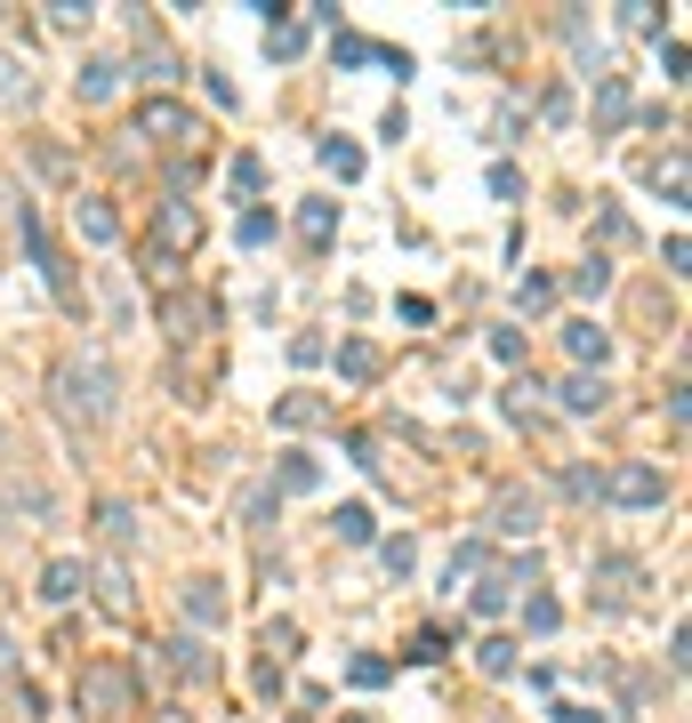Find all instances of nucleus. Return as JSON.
I'll use <instances>...</instances> for the list:
<instances>
[{
  "instance_id": "473e14b6",
  "label": "nucleus",
  "mask_w": 692,
  "mask_h": 723,
  "mask_svg": "<svg viewBox=\"0 0 692 723\" xmlns=\"http://www.w3.org/2000/svg\"><path fill=\"white\" fill-rule=\"evenodd\" d=\"M483 563H492V547H483V539H467V547L452 554V571H443V587H467V578H475Z\"/></svg>"
},
{
  "instance_id": "09e8293b",
  "label": "nucleus",
  "mask_w": 692,
  "mask_h": 723,
  "mask_svg": "<svg viewBox=\"0 0 692 723\" xmlns=\"http://www.w3.org/2000/svg\"><path fill=\"white\" fill-rule=\"evenodd\" d=\"M540 121H547V129H564V121H572V97L547 89V97H540Z\"/></svg>"
},
{
  "instance_id": "a18cd8bd",
  "label": "nucleus",
  "mask_w": 692,
  "mask_h": 723,
  "mask_svg": "<svg viewBox=\"0 0 692 723\" xmlns=\"http://www.w3.org/2000/svg\"><path fill=\"white\" fill-rule=\"evenodd\" d=\"M291 651H298V627H291V619H274V627H267V659L282 668V659H291Z\"/></svg>"
},
{
  "instance_id": "c85d7f7f",
  "label": "nucleus",
  "mask_w": 692,
  "mask_h": 723,
  "mask_svg": "<svg viewBox=\"0 0 692 723\" xmlns=\"http://www.w3.org/2000/svg\"><path fill=\"white\" fill-rule=\"evenodd\" d=\"M274 514H282V499H274V483H250V490H242V523H250V531H267Z\"/></svg>"
},
{
  "instance_id": "f8f14e48",
  "label": "nucleus",
  "mask_w": 692,
  "mask_h": 723,
  "mask_svg": "<svg viewBox=\"0 0 692 723\" xmlns=\"http://www.w3.org/2000/svg\"><path fill=\"white\" fill-rule=\"evenodd\" d=\"M81 587H89V563H81V554H49V563H40V587H33V595H40V603H57V611H65Z\"/></svg>"
},
{
  "instance_id": "0eeeda50",
  "label": "nucleus",
  "mask_w": 692,
  "mask_h": 723,
  "mask_svg": "<svg viewBox=\"0 0 692 723\" xmlns=\"http://www.w3.org/2000/svg\"><path fill=\"white\" fill-rule=\"evenodd\" d=\"M226 603H234V595H226V578H218V571H201V578H186V595H177V611H186V635H201V627H226Z\"/></svg>"
},
{
  "instance_id": "ddd939ff",
  "label": "nucleus",
  "mask_w": 692,
  "mask_h": 723,
  "mask_svg": "<svg viewBox=\"0 0 692 723\" xmlns=\"http://www.w3.org/2000/svg\"><path fill=\"white\" fill-rule=\"evenodd\" d=\"M564 354L604 378V362H613V329H604V322H564Z\"/></svg>"
},
{
  "instance_id": "ea45409f",
  "label": "nucleus",
  "mask_w": 692,
  "mask_h": 723,
  "mask_svg": "<svg viewBox=\"0 0 692 723\" xmlns=\"http://www.w3.org/2000/svg\"><path fill=\"white\" fill-rule=\"evenodd\" d=\"M258 185H267V161H258V153H234V194H242V201H250V194H258Z\"/></svg>"
},
{
  "instance_id": "2f4dec72",
  "label": "nucleus",
  "mask_w": 692,
  "mask_h": 723,
  "mask_svg": "<svg viewBox=\"0 0 692 723\" xmlns=\"http://www.w3.org/2000/svg\"><path fill=\"white\" fill-rule=\"evenodd\" d=\"M516 306H523V314H547V306H556V274H523L516 282Z\"/></svg>"
},
{
  "instance_id": "aec40b11",
  "label": "nucleus",
  "mask_w": 692,
  "mask_h": 723,
  "mask_svg": "<svg viewBox=\"0 0 692 723\" xmlns=\"http://www.w3.org/2000/svg\"><path fill=\"white\" fill-rule=\"evenodd\" d=\"M113 89H121V65H113V57H89V65L73 73V97H81V105H106Z\"/></svg>"
},
{
  "instance_id": "cd10ccee",
  "label": "nucleus",
  "mask_w": 692,
  "mask_h": 723,
  "mask_svg": "<svg viewBox=\"0 0 692 723\" xmlns=\"http://www.w3.org/2000/svg\"><path fill=\"white\" fill-rule=\"evenodd\" d=\"M371 57H379V40H362V33H331V65H346V73H355V65H371Z\"/></svg>"
},
{
  "instance_id": "a19ab883",
  "label": "nucleus",
  "mask_w": 692,
  "mask_h": 723,
  "mask_svg": "<svg viewBox=\"0 0 692 723\" xmlns=\"http://www.w3.org/2000/svg\"><path fill=\"white\" fill-rule=\"evenodd\" d=\"M572 289H580V298H604V289H613V265H604V258H588L580 274H572Z\"/></svg>"
},
{
  "instance_id": "79ce46f5",
  "label": "nucleus",
  "mask_w": 692,
  "mask_h": 723,
  "mask_svg": "<svg viewBox=\"0 0 692 723\" xmlns=\"http://www.w3.org/2000/svg\"><path fill=\"white\" fill-rule=\"evenodd\" d=\"M322 354H331V338H322V329H298V338H291V362H298V370H314Z\"/></svg>"
},
{
  "instance_id": "c9c22d12",
  "label": "nucleus",
  "mask_w": 692,
  "mask_h": 723,
  "mask_svg": "<svg viewBox=\"0 0 692 723\" xmlns=\"http://www.w3.org/2000/svg\"><path fill=\"white\" fill-rule=\"evenodd\" d=\"M386 675H395V668H386L379 651H355V659H346V684H362V691H379Z\"/></svg>"
},
{
  "instance_id": "4468645a",
  "label": "nucleus",
  "mask_w": 692,
  "mask_h": 723,
  "mask_svg": "<svg viewBox=\"0 0 692 723\" xmlns=\"http://www.w3.org/2000/svg\"><path fill=\"white\" fill-rule=\"evenodd\" d=\"M267 483H274V499H307V490H322V466L307 459V450H282Z\"/></svg>"
},
{
  "instance_id": "c03bdc74",
  "label": "nucleus",
  "mask_w": 692,
  "mask_h": 723,
  "mask_svg": "<svg viewBox=\"0 0 692 723\" xmlns=\"http://www.w3.org/2000/svg\"><path fill=\"white\" fill-rule=\"evenodd\" d=\"M379 563L395 571V578H411V563H419V547H411V539H379Z\"/></svg>"
},
{
  "instance_id": "f704fd0d",
  "label": "nucleus",
  "mask_w": 692,
  "mask_h": 723,
  "mask_svg": "<svg viewBox=\"0 0 692 723\" xmlns=\"http://www.w3.org/2000/svg\"><path fill=\"white\" fill-rule=\"evenodd\" d=\"M137 80H153V97H161V80H177V57L161 49V40H153V49H137Z\"/></svg>"
},
{
  "instance_id": "412c9836",
  "label": "nucleus",
  "mask_w": 692,
  "mask_h": 723,
  "mask_svg": "<svg viewBox=\"0 0 692 723\" xmlns=\"http://www.w3.org/2000/svg\"><path fill=\"white\" fill-rule=\"evenodd\" d=\"M73 225H81V241H97V250H106V241L121 234L113 201H97V194H81V201H73Z\"/></svg>"
},
{
  "instance_id": "20e7f679",
  "label": "nucleus",
  "mask_w": 692,
  "mask_h": 723,
  "mask_svg": "<svg viewBox=\"0 0 692 723\" xmlns=\"http://www.w3.org/2000/svg\"><path fill=\"white\" fill-rule=\"evenodd\" d=\"M146 234H153L161 265H177V258H194L201 241H210V217H201L186 194H170V201H153V225H146Z\"/></svg>"
},
{
  "instance_id": "f257e3e1",
  "label": "nucleus",
  "mask_w": 692,
  "mask_h": 723,
  "mask_svg": "<svg viewBox=\"0 0 692 723\" xmlns=\"http://www.w3.org/2000/svg\"><path fill=\"white\" fill-rule=\"evenodd\" d=\"M49 395H57V410H65V426H113L121 370H113L106 346H81V354H65L49 370Z\"/></svg>"
},
{
  "instance_id": "6ab92c4d",
  "label": "nucleus",
  "mask_w": 692,
  "mask_h": 723,
  "mask_svg": "<svg viewBox=\"0 0 692 723\" xmlns=\"http://www.w3.org/2000/svg\"><path fill=\"white\" fill-rule=\"evenodd\" d=\"M298 241H307V250H331L338 241V201H298Z\"/></svg>"
},
{
  "instance_id": "2eb2a0df",
  "label": "nucleus",
  "mask_w": 692,
  "mask_h": 723,
  "mask_svg": "<svg viewBox=\"0 0 692 723\" xmlns=\"http://www.w3.org/2000/svg\"><path fill=\"white\" fill-rule=\"evenodd\" d=\"M492 531H499V539H532V531H540V499H532V490H499Z\"/></svg>"
},
{
  "instance_id": "c756f323",
  "label": "nucleus",
  "mask_w": 692,
  "mask_h": 723,
  "mask_svg": "<svg viewBox=\"0 0 692 723\" xmlns=\"http://www.w3.org/2000/svg\"><path fill=\"white\" fill-rule=\"evenodd\" d=\"M523 627H532V635H556V627H564V603L532 587V595H523Z\"/></svg>"
},
{
  "instance_id": "e433bc0d",
  "label": "nucleus",
  "mask_w": 692,
  "mask_h": 723,
  "mask_svg": "<svg viewBox=\"0 0 692 723\" xmlns=\"http://www.w3.org/2000/svg\"><path fill=\"white\" fill-rule=\"evenodd\" d=\"M298 49H307V25H267V57L274 65H291Z\"/></svg>"
},
{
  "instance_id": "bb28decb",
  "label": "nucleus",
  "mask_w": 692,
  "mask_h": 723,
  "mask_svg": "<svg viewBox=\"0 0 692 723\" xmlns=\"http://www.w3.org/2000/svg\"><path fill=\"white\" fill-rule=\"evenodd\" d=\"M540 395H547L540 378H516V386H507V395H499V410H507V419H516V426H532V419H540Z\"/></svg>"
},
{
  "instance_id": "9d476101",
  "label": "nucleus",
  "mask_w": 692,
  "mask_h": 723,
  "mask_svg": "<svg viewBox=\"0 0 692 723\" xmlns=\"http://www.w3.org/2000/svg\"><path fill=\"white\" fill-rule=\"evenodd\" d=\"M33 105H40V73H33V57L0 40V113H33Z\"/></svg>"
},
{
  "instance_id": "7c9ffc66",
  "label": "nucleus",
  "mask_w": 692,
  "mask_h": 723,
  "mask_svg": "<svg viewBox=\"0 0 692 723\" xmlns=\"http://www.w3.org/2000/svg\"><path fill=\"white\" fill-rule=\"evenodd\" d=\"M507 587H516V578H483V587L467 595V611H475V619H499L507 603H516V595H507Z\"/></svg>"
},
{
  "instance_id": "4c0bfd02",
  "label": "nucleus",
  "mask_w": 692,
  "mask_h": 723,
  "mask_svg": "<svg viewBox=\"0 0 692 723\" xmlns=\"http://www.w3.org/2000/svg\"><path fill=\"white\" fill-rule=\"evenodd\" d=\"M234 241H242V250H267V241H274V217H267V210H242Z\"/></svg>"
},
{
  "instance_id": "de8ad7c7",
  "label": "nucleus",
  "mask_w": 692,
  "mask_h": 723,
  "mask_svg": "<svg viewBox=\"0 0 692 723\" xmlns=\"http://www.w3.org/2000/svg\"><path fill=\"white\" fill-rule=\"evenodd\" d=\"M492 194H499V201L523 194V170H516V161H492Z\"/></svg>"
},
{
  "instance_id": "dca6fc26",
  "label": "nucleus",
  "mask_w": 692,
  "mask_h": 723,
  "mask_svg": "<svg viewBox=\"0 0 692 723\" xmlns=\"http://www.w3.org/2000/svg\"><path fill=\"white\" fill-rule=\"evenodd\" d=\"M556 402H564V410H572V419H596V410H604V402H613V386H604V378H596V370H572V378H564V386H556Z\"/></svg>"
},
{
  "instance_id": "72a5a7b5",
  "label": "nucleus",
  "mask_w": 692,
  "mask_h": 723,
  "mask_svg": "<svg viewBox=\"0 0 692 723\" xmlns=\"http://www.w3.org/2000/svg\"><path fill=\"white\" fill-rule=\"evenodd\" d=\"M475 668H483V675H516V644H507V635H483V644H475Z\"/></svg>"
},
{
  "instance_id": "a211bd4d",
  "label": "nucleus",
  "mask_w": 692,
  "mask_h": 723,
  "mask_svg": "<svg viewBox=\"0 0 692 723\" xmlns=\"http://www.w3.org/2000/svg\"><path fill=\"white\" fill-rule=\"evenodd\" d=\"M274 426L282 434H314V426H331V402H322V395H282L274 402Z\"/></svg>"
},
{
  "instance_id": "37998d69",
  "label": "nucleus",
  "mask_w": 692,
  "mask_h": 723,
  "mask_svg": "<svg viewBox=\"0 0 692 723\" xmlns=\"http://www.w3.org/2000/svg\"><path fill=\"white\" fill-rule=\"evenodd\" d=\"M443 644H452V635H443V627H427V635H411V651H403V659H411V668H435V659H443Z\"/></svg>"
},
{
  "instance_id": "8fccbe9b",
  "label": "nucleus",
  "mask_w": 692,
  "mask_h": 723,
  "mask_svg": "<svg viewBox=\"0 0 692 723\" xmlns=\"http://www.w3.org/2000/svg\"><path fill=\"white\" fill-rule=\"evenodd\" d=\"M33 161H40L49 177H65V170H73V153H65V145H33Z\"/></svg>"
},
{
  "instance_id": "603ef678",
  "label": "nucleus",
  "mask_w": 692,
  "mask_h": 723,
  "mask_svg": "<svg viewBox=\"0 0 692 723\" xmlns=\"http://www.w3.org/2000/svg\"><path fill=\"white\" fill-rule=\"evenodd\" d=\"M564 483H572L580 499H604V474H596V466H572V474H564Z\"/></svg>"
},
{
  "instance_id": "5fc2aeb1",
  "label": "nucleus",
  "mask_w": 692,
  "mask_h": 723,
  "mask_svg": "<svg viewBox=\"0 0 692 723\" xmlns=\"http://www.w3.org/2000/svg\"><path fill=\"white\" fill-rule=\"evenodd\" d=\"M0 684H16V635L0 627Z\"/></svg>"
},
{
  "instance_id": "393cba45",
  "label": "nucleus",
  "mask_w": 692,
  "mask_h": 723,
  "mask_svg": "<svg viewBox=\"0 0 692 723\" xmlns=\"http://www.w3.org/2000/svg\"><path fill=\"white\" fill-rule=\"evenodd\" d=\"M314 153H322V170H331L338 185H355V177H362V145H355V137H322Z\"/></svg>"
},
{
  "instance_id": "864d4df0",
  "label": "nucleus",
  "mask_w": 692,
  "mask_h": 723,
  "mask_svg": "<svg viewBox=\"0 0 692 723\" xmlns=\"http://www.w3.org/2000/svg\"><path fill=\"white\" fill-rule=\"evenodd\" d=\"M556 723H613V715H604V708H580V699H564Z\"/></svg>"
},
{
  "instance_id": "3c124183",
  "label": "nucleus",
  "mask_w": 692,
  "mask_h": 723,
  "mask_svg": "<svg viewBox=\"0 0 692 723\" xmlns=\"http://www.w3.org/2000/svg\"><path fill=\"white\" fill-rule=\"evenodd\" d=\"M620 25H628V33H660V16L644 9V0H628V9H620Z\"/></svg>"
},
{
  "instance_id": "1a4fd4ad",
  "label": "nucleus",
  "mask_w": 692,
  "mask_h": 723,
  "mask_svg": "<svg viewBox=\"0 0 692 723\" xmlns=\"http://www.w3.org/2000/svg\"><path fill=\"white\" fill-rule=\"evenodd\" d=\"M129 137H153V145H194V113L177 105V97H146L137 105V129Z\"/></svg>"
},
{
  "instance_id": "a878e982",
  "label": "nucleus",
  "mask_w": 692,
  "mask_h": 723,
  "mask_svg": "<svg viewBox=\"0 0 692 723\" xmlns=\"http://www.w3.org/2000/svg\"><path fill=\"white\" fill-rule=\"evenodd\" d=\"M596 241L604 250H628V241H637V225H628L620 201H596Z\"/></svg>"
},
{
  "instance_id": "58836bf2",
  "label": "nucleus",
  "mask_w": 692,
  "mask_h": 723,
  "mask_svg": "<svg viewBox=\"0 0 692 723\" xmlns=\"http://www.w3.org/2000/svg\"><path fill=\"white\" fill-rule=\"evenodd\" d=\"M89 16H97L89 0H49V25H57V33H81V25H89Z\"/></svg>"
},
{
  "instance_id": "6e6d98bb",
  "label": "nucleus",
  "mask_w": 692,
  "mask_h": 723,
  "mask_svg": "<svg viewBox=\"0 0 692 723\" xmlns=\"http://www.w3.org/2000/svg\"><path fill=\"white\" fill-rule=\"evenodd\" d=\"M153 723H194V715H186V708H161V715H153Z\"/></svg>"
},
{
  "instance_id": "b1692460",
  "label": "nucleus",
  "mask_w": 692,
  "mask_h": 723,
  "mask_svg": "<svg viewBox=\"0 0 692 723\" xmlns=\"http://www.w3.org/2000/svg\"><path fill=\"white\" fill-rule=\"evenodd\" d=\"M338 378L346 386H371L379 378V346L371 338H338Z\"/></svg>"
},
{
  "instance_id": "423d86ee",
  "label": "nucleus",
  "mask_w": 692,
  "mask_h": 723,
  "mask_svg": "<svg viewBox=\"0 0 692 723\" xmlns=\"http://www.w3.org/2000/svg\"><path fill=\"white\" fill-rule=\"evenodd\" d=\"M604 499H613V507H660L668 499V474L653 459H628V466L604 474Z\"/></svg>"
},
{
  "instance_id": "6e6552de",
  "label": "nucleus",
  "mask_w": 692,
  "mask_h": 723,
  "mask_svg": "<svg viewBox=\"0 0 692 723\" xmlns=\"http://www.w3.org/2000/svg\"><path fill=\"white\" fill-rule=\"evenodd\" d=\"M161 329H170L177 346H194V338L218 329V306L201 298V289H170V298H161Z\"/></svg>"
},
{
  "instance_id": "9b49d317",
  "label": "nucleus",
  "mask_w": 692,
  "mask_h": 723,
  "mask_svg": "<svg viewBox=\"0 0 692 723\" xmlns=\"http://www.w3.org/2000/svg\"><path fill=\"white\" fill-rule=\"evenodd\" d=\"M89 587H97V611H106V619H129L137 611V587H129V563H121V554L89 563Z\"/></svg>"
},
{
  "instance_id": "5701e85b",
  "label": "nucleus",
  "mask_w": 692,
  "mask_h": 723,
  "mask_svg": "<svg viewBox=\"0 0 692 723\" xmlns=\"http://www.w3.org/2000/svg\"><path fill=\"white\" fill-rule=\"evenodd\" d=\"M628 121V80L620 73H596V137H613Z\"/></svg>"
},
{
  "instance_id": "39448f33",
  "label": "nucleus",
  "mask_w": 692,
  "mask_h": 723,
  "mask_svg": "<svg viewBox=\"0 0 692 723\" xmlns=\"http://www.w3.org/2000/svg\"><path fill=\"white\" fill-rule=\"evenodd\" d=\"M637 587H644L637 554H596V563H588V603H596V611H628Z\"/></svg>"
},
{
  "instance_id": "4be33fe9",
  "label": "nucleus",
  "mask_w": 692,
  "mask_h": 723,
  "mask_svg": "<svg viewBox=\"0 0 692 723\" xmlns=\"http://www.w3.org/2000/svg\"><path fill=\"white\" fill-rule=\"evenodd\" d=\"M331 539H338V547H371V539H379V514L362 507V499H346V507L331 514Z\"/></svg>"
},
{
  "instance_id": "f3484780",
  "label": "nucleus",
  "mask_w": 692,
  "mask_h": 723,
  "mask_svg": "<svg viewBox=\"0 0 692 723\" xmlns=\"http://www.w3.org/2000/svg\"><path fill=\"white\" fill-rule=\"evenodd\" d=\"M97 539H106V554H129L137 547V507L129 499H106V507H97Z\"/></svg>"
},
{
  "instance_id": "49530a36",
  "label": "nucleus",
  "mask_w": 692,
  "mask_h": 723,
  "mask_svg": "<svg viewBox=\"0 0 692 723\" xmlns=\"http://www.w3.org/2000/svg\"><path fill=\"white\" fill-rule=\"evenodd\" d=\"M492 354H499V362H523V329H516V322L492 329Z\"/></svg>"
},
{
  "instance_id": "7ed1b4c3",
  "label": "nucleus",
  "mask_w": 692,
  "mask_h": 723,
  "mask_svg": "<svg viewBox=\"0 0 692 723\" xmlns=\"http://www.w3.org/2000/svg\"><path fill=\"white\" fill-rule=\"evenodd\" d=\"M0 523H16V531L57 523V490L40 483V466H25V459H0Z\"/></svg>"
},
{
  "instance_id": "f03ea898",
  "label": "nucleus",
  "mask_w": 692,
  "mask_h": 723,
  "mask_svg": "<svg viewBox=\"0 0 692 723\" xmlns=\"http://www.w3.org/2000/svg\"><path fill=\"white\" fill-rule=\"evenodd\" d=\"M73 699H81V715H97V723H129L146 691H137V668H121V659H81Z\"/></svg>"
},
{
  "instance_id": "4d7b16f0",
  "label": "nucleus",
  "mask_w": 692,
  "mask_h": 723,
  "mask_svg": "<svg viewBox=\"0 0 692 723\" xmlns=\"http://www.w3.org/2000/svg\"><path fill=\"white\" fill-rule=\"evenodd\" d=\"M338 723H379V715H338Z\"/></svg>"
}]
</instances>
